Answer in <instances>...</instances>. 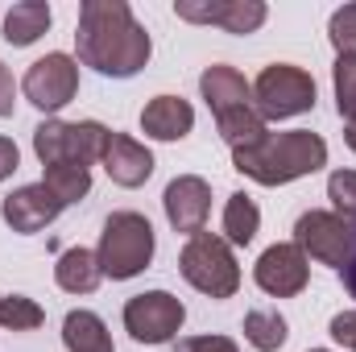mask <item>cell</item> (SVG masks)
<instances>
[{
	"mask_svg": "<svg viewBox=\"0 0 356 352\" xmlns=\"http://www.w3.org/2000/svg\"><path fill=\"white\" fill-rule=\"evenodd\" d=\"M75 46H79V63L104 79H133L137 71H145L154 54L145 25H137L124 0H83Z\"/></svg>",
	"mask_w": 356,
	"mask_h": 352,
	"instance_id": "obj_1",
	"label": "cell"
},
{
	"mask_svg": "<svg viewBox=\"0 0 356 352\" xmlns=\"http://www.w3.org/2000/svg\"><path fill=\"white\" fill-rule=\"evenodd\" d=\"M232 166L245 178L261 186H286L302 175H315L327 166V141L311 129H290V133H266V141L236 150Z\"/></svg>",
	"mask_w": 356,
	"mask_h": 352,
	"instance_id": "obj_2",
	"label": "cell"
},
{
	"mask_svg": "<svg viewBox=\"0 0 356 352\" xmlns=\"http://www.w3.org/2000/svg\"><path fill=\"white\" fill-rule=\"evenodd\" d=\"M95 262L104 269V278H112V282L137 278L154 262V224L141 211H112L104 220Z\"/></svg>",
	"mask_w": 356,
	"mask_h": 352,
	"instance_id": "obj_3",
	"label": "cell"
},
{
	"mask_svg": "<svg viewBox=\"0 0 356 352\" xmlns=\"http://www.w3.org/2000/svg\"><path fill=\"white\" fill-rule=\"evenodd\" d=\"M178 269L207 298H232L241 290V265H236L224 237H211V232L191 237L178 253Z\"/></svg>",
	"mask_w": 356,
	"mask_h": 352,
	"instance_id": "obj_4",
	"label": "cell"
},
{
	"mask_svg": "<svg viewBox=\"0 0 356 352\" xmlns=\"http://www.w3.org/2000/svg\"><path fill=\"white\" fill-rule=\"evenodd\" d=\"M112 141V129H104L99 120H42L33 129V154L42 158V166H58V162H104Z\"/></svg>",
	"mask_w": 356,
	"mask_h": 352,
	"instance_id": "obj_5",
	"label": "cell"
},
{
	"mask_svg": "<svg viewBox=\"0 0 356 352\" xmlns=\"http://www.w3.org/2000/svg\"><path fill=\"white\" fill-rule=\"evenodd\" d=\"M253 108L261 112V120H286V116L311 112L315 108V79L302 67L273 63L253 83Z\"/></svg>",
	"mask_w": 356,
	"mask_h": 352,
	"instance_id": "obj_6",
	"label": "cell"
},
{
	"mask_svg": "<svg viewBox=\"0 0 356 352\" xmlns=\"http://www.w3.org/2000/svg\"><path fill=\"white\" fill-rule=\"evenodd\" d=\"M182 319H186V307L170 290H145L124 303V332L137 344H170L182 332Z\"/></svg>",
	"mask_w": 356,
	"mask_h": 352,
	"instance_id": "obj_7",
	"label": "cell"
},
{
	"mask_svg": "<svg viewBox=\"0 0 356 352\" xmlns=\"http://www.w3.org/2000/svg\"><path fill=\"white\" fill-rule=\"evenodd\" d=\"M21 91H25V99H29L33 108L58 112V108H67V104L75 99V91H79V63H75L71 54H58V50H54V54L38 58V63L25 71Z\"/></svg>",
	"mask_w": 356,
	"mask_h": 352,
	"instance_id": "obj_8",
	"label": "cell"
},
{
	"mask_svg": "<svg viewBox=\"0 0 356 352\" xmlns=\"http://www.w3.org/2000/svg\"><path fill=\"white\" fill-rule=\"evenodd\" d=\"M353 237L356 228L348 220H340L336 211H302L298 216V224H294V245L307 253V257H315V262L323 265H344L348 257V249H353Z\"/></svg>",
	"mask_w": 356,
	"mask_h": 352,
	"instance_id": "obj_9",
	"label": "cell"
},
{
	"mask_svg": "<svg viewBox=\"0 0 356 352\" xmlns=\"http://www.w3.org/2000/svg\"><path fill=\"white\" fill-rule=\"evenodd\" d=\"M178 21L191 25H220L224 33H257L266 25V4L261 0H178Z\"/></svg>",
	"mask_w": 356,
	"mask_h": 352,
	"instance_id": "obj_10",
	"label": "cell"
},
{
	"mask_svg": "<svg viewBox=\"0 0 356 352\" xmlns=\"http://www.w3.org/2000/svg\"><path fill=\"white\" fill-rule=\"evenodd\" d=\"M257 286L273 294V298H294L307 290V278H311V262L298 245H269L266 253L257 257V269H253Z\"/></svg>",
	"mask_w": 356,
	"mask_h": 352,
	"instance_id": "obj_11",
	"label": "cell"
},
{
	"mask_svg": "<svg viewBox=\"0 0 356 352\" xmlns=\"http://www.w3.org/2000/svg\"><path fill=\"white\" fill-rule=\"evenodd\" d=\"M0 216H4V224H8L13 232L33 237V232L50 228V224L63 216V203H58V195H54L46 182H29V186H17L13 195H4Z\"/></svg>",
	"mask_w": 356,
	"mask_h": 352,
	"instance_id": "obj_12",
	"label": "cell"
},
{
	"mask_svg": "<svg viewBox=\"0 0 356 352\" xmlns=\"http://www.w3.org/2000/svg\"><path fill=\"white\" fill-rule=\"evenodd\" d=\"M162 203H166V220H170L175 232L199 237L203 224H207V211H211V186L199 175H178L175 182L166 186Z\"/></svg>",
	"mask_w": 356,
	"mask_h": 352,
	"instance_id": "obj_13",
	"label": "cell"
},
{
	"mask_svg": "<svg viewBox=\"0 0 356 352\" xmlns=\"http://www.w3.org/2000/svg\"><path fill=\"white\" fill-rule=\"evenodd\" d=\"M104 170H108V178L116 186H129L133 191V186L149 182V175H154V154L141 141H133L124 133H112L108 154H104Z\"/></svg>",
	"mask_w": 356,
	"mask_h": 352,
	"instance_id": "obj_14",
	"label": "cell"
},
{
	"mask_svg": "<svg viewBox=\"0 0 356 352\" xmlns=\"http://www.w3.org/2000/svg\"><path fill=\"white\" fill-rule=\"evenodd\" d=\"M141 129L154 141H182L195 129V108L182 95H154L141 108Z\"/></svg>",
	"mask_w": 356,
	"mask_h": 352,
	"instance_id": "obj_15",
	"label": "cell"
},
{
	"mask_svg": "<svg viewBox=\"0 0 356 352\" xmlns=\"http://www.w3.org/2000/svg\"><path fill=\"white\" fill-rule=\"evenodd\" d=\"M199 91H203V99H207V108H211L216 116L253 104V88L245 83V75H241L236 67H224V63H216V67H207V71L199 75Z\"/></svg>",
	"mask_w": 356,
	"mask_h": 352,
	"instance_id": "obj_16",
	"label": "cell"
},
{
	"mask_svg": "<svg viewBox=\"0 0 356 352\" xmlns=\"http://www.w3.org/2000/svg\"><path fill=\"white\" fill-rule=\"evenodd\" d=\"M63 344H67V352H116L104 319L95 311H83V307L67 311V319H63Z\"/></svg>",
	"mask_w": 356,
	"mask_h": 352,
	"instance_id": "obj_17",
	"label": "cell"
},
{
	"mask_svg": "<svg viewBox=\"0 0 356 352\" xmlns=\"http://www.w3.org/2000/svg\"><path fill=\"white\" fill-rule=\"evenodd\" d=\"M50 29V4L46 0H21L4 17V42L8 46H29Z\"/></svg>",
	"mask_w": 356,
	"mask_h": 352,
	"instance_id": "obj_18",
	"label": "cell"
},
{
	"mask_svg": "<svg viewBox=\"0 0 356 352\" xmlns=\"http://www.w3.org/2000/svg\"><path fill=\"white\" fill-rule=\"evenodd\" d=\"M99 278H104V269L95 262V253H88V249H67L54 265V282L67 294H91L99 286Z\"/></svg>",
	"mask_w": 356,
	"mask_h": 352,
	"instance_id": "obj_19",
	"label": "cell"
},
{
	"mask_svg": "<svg viewBox=\"0 0 356 352\" xmlns=\"http://www.w3.org/2000/svg\"><path fill=\"white\" fill-rule=\"evenodd\" d=\"M216 129H220V137L232 145V154H236V150H249V145H257V141H266V133H269L266 120H261V112H257L253 104L216 116Z\"/></svg>",
	"mask_w": 356,
	"mask_h": 352,
	"instance_id": "obj_20",
	"label": "cell"
},
{
	"mask_svg": "<svg viewBox=\"0 0 356 352\" xmlns=\"http://www.w3.org/2000/svg\"><path fill=\"white\" fill-rule=\"evenodd\" d=\"M257 228H261V211H257L253 195H245V191L228 195V207H224V241L228 245H249L257 237Z\"/></svg>",
	"mask_w": 356,
	"mask_h": 352,
	"instance_id": "obj_21",
	"label": "cell"
},
{
	"mask_svg": "<svg viewBox=\"0 0 356 352\" xmlns=\"http://www.w3.org/2000/svg\"><path fill=\"white\" fill-rule=\"evenodd\" d=\"M42 182H46V186L58 195V203H63V207H71V203L88 199V191H91V170H88V166H79V162H58V166H46Z\"/></svg>",
	"mask_w": 356,
	"mask_h": 352,
	"instance_id": "obj_22",
	"label": "cell"
},
{
	"mask_svg": "<svg viewBox=\"0 0 356 352\" xmlns=\"http://www.w3.org/2000/svg\"><path fill=\"white\" fill-rule=\"evenodd\" d=\"M286 319L277 315V311H269V307H253L249 315H245V340L253 344L257 352H277L286 344Z\"/></svg>",
	"mask_w": 356,
	"mask_h": 352,
	"instance_id": "obj_23",
	"label": "cell"
},
{
	"mask_svg": "<svg viewBox=\"0 0 356 352\" xmlns=\"http://www.w3.org/2000/svg\"><path fill=\"white\" fill-rule=\"evenodd\" d=\"M42 319H46V311L33 298H25V294L0 298V328H8V332H33V328H42Z\"/></svg>",
	"mask_w": 356,
	"mask_h": 352,
	"instance_id": "obj_24",
	"label": "cell"
},
{
	"mask_svg": "<svg viewBox=\"0 0 356 352\" xmlns=\"http://www.w3.org/2000/svg\"><path fill=\"white\" fill-rule=\"evenodd\" d=\"M327 199H332L340 220L356 224V170H336L327 178Z\"/></svg>",
	"mask_w": 356,
	"mask_h": 352,
	"instance_id": "obj_25",
	"label": "cell"
},
{
	"mask_svg": "<svg viewBox=\"0 0 356 352\" xmlns=\"http://www.w3.org/2000/svg\"><path fill=\"white\" fill-rule=\"evenodd\" d=\"M327 38L340 50V58H356V4H344L327 21Z\"/></svg>",
	"mask_w": 356,
	"mask_h": 352,
	"instance_id": "obj_26",
	"label": "cell"
},
{
	"mask_svg": "<svg viewBox=\"0 0 356 352\" xmlns=\"http://www.w3.org/2000/svg\"><path fill=\"white\" fill-rule=\"evenodd\" d=\"M336 108L344 120H356V58H336Z\"/></svg>",
	"mask_w": 356,
	"mask_h": 352,
	"instance_id": "obj_27",
	"label": "cell"
},
{
	"mask_svg": "<svg viewBox=\"0 0 356 352\" xmlns=\"http://www.w3.org/2000/svg\"><path fill=\"white\" fill-rule=\"evenodd\" d=\"M175 352H241L228 336H186V340H178Z\"/></svg>",
	"mask_w": 356,
	"mask_h": 352,
	"instance_id": "obj_28",
	"label": "cell"
},
{
	"mask_svg": "<svg viewBox=\"0 0 356 352\" xmlns=\"http://www.w3.org/2000/svg\"><path fill=\"white\" fill-rule=\"evenodd\" d=\"M332 340L336 344H344V349H353L356 352V311H340L336 319H332Z\"/></svg>",
	"mask_w": 356,
	"mask_h": 352,
	"instance_id": "obj_29",
	"label": "cell"
},
{
	"mask_svg": "<svg viewBox=\"0 0 356 352\" xmlns=\"http://www.w3.org/2000/svg\"><path fill=\"white\" fill-rule=\"evenodd\" d=\"M13 104H17V88H13L8 67L0 63V116H13Z\"/></svg>",
	"mask_w": 356,
	"mask_h": 352,
	"instance_id": "obj_30",
	"label": "cell"
},
{
	"mask_svg": "<svg viewBox=\"0 0 356 352\" xmlns=\"http://www.w3.org/2000/svg\"><path fill=\"white\" fill-rule=\"evenodd\" d=\"M17 166H21V154H17V145H13L8 137H0V182L13 175Z\"/></svg>",
	"mask_w": 356,
	"mask_h": 352,
	"instance_id": "obj_31",
	"label": "cell"
},
{
	"mask_svg": "<svg viewBox=\"0 0 356 352\" xmlns=\"http://www.w3.org/2000/svg\"><path fill=\"white\" fill-rule=\"evenodd\" d=\"M340 278H344V290L356 298V237H353V249H348L344 265H340Z\"/></svg>",
	"mask_w": 356,
	"mask_h": 352,
	"instance_id": "obj_32",
	"label": "cell"
},
{
	"mask_svg": "<svg viewBox=\"0 0 356 352\" xmlns=\"http://www.w3.org/2000/svg\"><path fill=\"white\" fill-rule=\"evenodd\" d=\"M344 141H348V150L356 154V120H348V129H344Z\"/></svg>",
	"mask_w": 356,
	"mask_h": 352,
	"instance_id": "obj_33",
	"label": "cell"
},
{
	"mask_svg": "<svg viewBox=\"0 0 356 352\" xmlns=\"http://www.w3.org/2000/svg\"><path fill=\"white\" fill-rule=\"evenodd\" d=\"M311 352H327V349H311Z\"/></svg>",
	"mask_w": 356,
	"mask_h": 352,
	"instance_id": "obj_34",
	"label": "cell"
}]
</instances>
